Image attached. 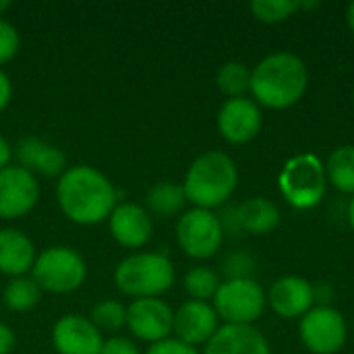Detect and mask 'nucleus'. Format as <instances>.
Segmentation results:
<instances>
[{
    "label": "nucleus",
    "mask_w": 354,
    "mask_h": 354,
    "mask_svg": "<svg viewBox=\"0 0 354 354\" xmlns=\"http://www.w3.org/2000/svg\"><path fill=\"white\" fill-rule=\"evenodd\" d=\"M12 81H10V77L0 68V112H4L6 108H8V104H10V100H12Z\"/></svg>",
    "instance_id": "473e14b6"
},
{
    "label": "nucleus",
    "mask_w": 354,
    "mask_h": 354,
    "mask_svg": "<svg viewBox=\"0 0 354 354\" xmlns=\"http://www.w3.org/2000/svg\"><path fill=\"white\" fill-rule=\"evenodd\" d=\"M239 185V170L234 160L224 151H205L189 166L183 191L187 203L199 209H214L224 205Z\"/></svg>",
    "instance_id": "7ed1b4c3"
},
{
    "label": "nucleus",
    "mask_w": 354,
    "mask_h": 354,
    "mask_svg": "<svg viewBox=\"0 0 354 354\" xmlns=\"http://www.w3.org/2000/svg\"><path fill=\"white\" fill-rule=\"evenodd\" d=\"M12 158H15V147L8 143L6 137L0 135V170L8 168L12 164Z\"/></svg>",
    "instance_id": "72a5a7b5"
},
{
    "label": "nucleus",
    "mask_w": 354,
    "mask_h": 354,
    "mask_svg": "<svg viewBox=\"0 0 354 354\" xmlns=\"http://www.w3.org/2000/svg\"><path fill=\"white\" fill-rule=\"evenodd\" d=\"M176 282L172 259L160 251H135L114 270L116 288L135 299H160Z\"/></svg>",
    "instance_id": "20e7f679"
},
{
    "label": "nucleus",
    "mask_w": 354,
    "mask_h": 354,
    "mask_svg": "<svg viewBox=\"0 0 354 354\" xmlns=\"http://www.w3.org/2000/svg\"><path fill=\"white\" fill-rule=\"evenodd\" d=\"M222 270L228 276L226 280H243V278H251L255 270V261L247 253H232L226 257Z\"/></svg>",
    "instance_id": "c85d7f7f"
},
{
    "label": "nucleus",
    "mask_w": 354,
    "mask_h": 354,
    "mask_svg": "<svg viewBox=\"0 0 354 354\" xmlns=\"http://www.w3.org/2000/svg\"><path fill=\"white\" fill-rule=\"evenodd\" d=\"M91 324L104 334H114L118 330H122L127 326V307L120 301L114 299H106L93 305L91 313H89Z\"/></svg>",
    "instance_id": "a878e982"
},
{
    "label": "nucleus",
    "mask_w": 354,
    "mask_h": 354,
    "mask_svg": "<svg viewBox=\"0 0 354 354\" xmlns=\"http://www.w3.org/2000/svg\"><path fill=\"white\" fill-rule=\"evenodd\" d=\"M309 87V71L303 58L290 52L266 56L251 71V95L257 106L286 110L299 104Z\"/></svg>",
    "instance_id": "f03ea898"
},
{
    "label": "nucleus",
    "mask_w": 354,
    "mask_h": 354,
    "mask_svg": "<svg viewBox=\"0 0 354 354\" xmlns=\"http://www.w3.org/2000/svg\"><path fill=\"white\" fill-rule=\"evenodd\" d=\"M174 311L164 299H135L127 305V330L139 342L156 344L172 336Z\"/></svg>",
    "instance_id": "9b49d317"
},
{
    "label": "nucleus",
    "mask_w": 354,
    "mask_h": 354,
    "mask_svg": "<svg viewBox=\"0 0 354 354\" xmlns=\"http://www.w3.org/2000/svg\"><path fill=\"white\" fill-rule=\"evenodd\" d=\"M249 8L257 21L274 25L297 15L301 10V0H253Z\"/></svg>",
    "instance_id": "bb28decb"
},
{
    "label": "nucleus",
    "mask_w": 354,
    "mask_h": 354,
    "mask_svg": "<svg viewBox=\"0 0 354 354\" xmlns=\"http://www.w3.org/2000/svg\"><path fill=\"white\" fill-rule=\"evenodd\" d=\"M353 100H354V89H353Z\"/></svg>",
    "instance_id": "4c0bfd02"
},
{
    "label": "nucleus",
    "mask_w": 354,
    "mask_h": 354,
    "mask_svg": "<svg viewBox=\"0 0 354 354\" xmlns=\"http://www.w3.org/2000/svg\"><path fill=\"white\" fill-rule=\"evenodd\" d=\"M100 354H141L137 342L127 336H110L104 340Z\"/></svg>",
    "instance_id": "7c9ffc66"
},
{
    "label": "nucleus",
    "mask_w": 354,
    "mask_h": 354,
    "mask_svg": "<svg viewBox=\"0 0 354 354\" xmlns=\"http://www.w3.org/2000/svg\"><path fill=\"white\" fill-rule=\"evenodd\" d=\"M41 189L37 176L19 164H10L0 170V220L12 222L29 216L37 201Z\"/></svg>",
    "instance_id": "9d476101"
},
{
    "label": "nucleus",
    "mask_w": 354,
    "mask_h": 354,
    "mask_svg": "<svg viewBox=\"0 0 354 354\" xmlns=\"http://www.w3.org/2000/svg\"><path fill=\"white\" fill-rule=\"evenodd\" d=\"M10 6H12V4H10V0H0V17H2Z\"/></svg>",
    "instance_id": "e433bc0d"
},
{
    "label": "nucleus",
    "mask_w": 354,
    "mask_h": 354,
    "mask_svg": "<svg viewBox=\"0 0 354 354\" xmlns=\"http://www.w3.org/2000/svg\"><path fill=\"white\" fill-rule=\"evenodd\" d=\"M346 21H348V27H351V31L354 33V0L348 4V8H346Z\"/></svg>",
    "instance_id": "f704fd0d"
},
{
    "label": "nucleus",
    "mask_w": 354,
    "mask_h": 354,
    "mask_svg": "<svg viewBox=\"0 0 354 354\" xmlns=\"http://www.w3.org/2000/svg\"><path fill=\"white\" fill-rule=\"evenodd\" d=\"M15 158L21 168L46 178H58L68 168L64 151L39 137H23L15 147Z\"/></svg>",
    "instance_id": "f3484780"
},
{
    "label": "nucleus",
    "mask_w": 354,
    "mask_h": 354,
    "mask_svg": "<svg viewBox=\"0 0 354 354\" xmlns=\"http://www.w3.org/2000/svg\"><path fill=\"white\" fill-rule=\"evenodd\" d=\"M218 322H220V317L209 303L189 299L174 311L172 334H174V338L183 340L185 344H189L193 348L205 346L218 332V328H220Z\"/></svg>",
    "instance_id": "2eb2a0df"
},
{
    "label": "nucleus",
    "mask_w": 354,
    "mask_h": 354,
    "mask_svg": "<svg viewBox=\"0 0 354 354\" xmlns=\"http://www.w3.org/2000/svg\"><path fill=\"white\" fill-rule=\"evenodd\" d=\"M218 133L232 145H245L253 141L263 124L261 108L249 97H232L222 104L216 116Z\"/></svg>",
    "instance_id": "f8f14e48"
},
{
    "label": "nucleus",
    "mask_w": 354,
    "mask_h": 354,
    "mask_svg": "<svg viewBox=\"0 0 354 354\" xmlns=\"http://www.w3.org/2000/svg\"><path fill=\"white\" fill-rule=\"evenodd\" d=\"M185 205H187V197H185L183 185H176L172 180H160L145 191L143 207L149 212L151 218L153 216L156 218H174V216L183 214Z\"/></svg>",
    "instance_id": "412c9836"
},
{
    "label": "nucleus",
    "mask_w": 354,
    "mask_h": 354,
    "mask_svg": "<svg viewBox=\"0 0 354 354\" xmlns=\"http://www.w3.org/2000/svg\"><path fill=\"white\" fill-rule=\"evenodd\" d=\"M224 234L220 216L209 209L191 207L176 220V243L187 257L197 261L214 257L224 243Z\"/></svg>",
    "instance_id": "0eeeda50"
},
{
    "label": "nucleus",
    "mask_w": 354,
    "mask_h": 354,
    "mask_svg": "<svg viewBox=\"0 0 354 354\" xmlns=\"http://www.w3.org/2000/svg\"><path fill=\"white\" fill-rule=\"evenodd\" d=\"M31 278L41 292L68 295L79 290L87 280V263L83 255L66 245H54L37 253Z\"/></svg>",
    "instance_id": "39448f33"
},
{
    "label": "nucleus",
    "mask_w": 354,
    "mask_h": 354,
    "mask_svg": "<svg viewBox=\"0 0 354 354\" xmlns=\"http://www.w3.org/2000/svg\"><path fill=\"white\" fill-rule=\"evenodd\" d=\"M268 303L276 315L282 319L303 317L313 309L315 288L301 276H282L274 282L268 295Z\"/></svg>",
    "instance_id": "dca6fc26"
},
{
    "label": "nucleus",
    "mask_w": 354,
    "mask_h": 354,
    "mask_svg": "<svg viewBox=\"0 0 354 354\" xmlns=\"http://www.w3.org/2000/svg\"><path fill=\"white\" fill-rule=\"evenodd\" d=\"M104 340L91 319L79 313L58 317L52 328V346L58 354H100Z\"/></svg>",
    "instance_id": "4468645a"
},
{
    "label": "nucleus",
    "mask_w": 354,
    "mask_h": 354,
    "mask_svg": "<svg viewBox=\"0 0 354 354\" xmlns=\"http://www.w3.org/2000/svg\"><path fill=\"white\" fill-rule=\"evenodd\" d=\"M35 243L19 228H0V274L8 278L27 276L35 263Z\"/></svg>",
    "instance_id": "6ab92c4d"
},
{
    "label": "nucleus",
    "mask_w": 354,
    "mask_h": 354,
    "mask_svg": "<svg viewBox=\"0 0 354 354\" xmlns=\"http://www.w3.org/2000/svg\"><path fill=\"white\" fill-rule=\"evenodd\" d=\"M326 178L334 189L354 195V145H342L328 156Z\"/></svg>",
    "instance_id": "5701e85b"
},
{
    "label": "nucleus",
    "mask_w": 354,
    "mask_h": 354,
    "mask_svg": "<svg viewBox=\"0 0 354 354\" xmlns=\"http://www.w3.org/2000/svg\"><path fill=\"white\" fill-rule=\"evenodd\" d=\"M301 342L313 354H336L346 342V322L332 307H315L301 317Z\"/></svg>",
    "instance_id": "1a4fd4ad"
},
{
    "label": "nucleus",
    "mask_w": 354,
    "mask_h": 354,
    "mask_svg": "<svg viewBox=\"0 0 354 354\" xmlns=\"http://www.w3.org/2000/svg\"><path fill=\"white\" fill-rule=\"evenodd\" d=\"M145 354H199L197 348L185 344L183 340L170 336L166 340H160L156 344H149V348L145 351Z\"/></svg>",
    "instance_id": "c756f323"
},
{
    "label": "nucleus",
    "mask_w": 354,
    "mask_h": 354,
    "mask_svg": "<svg viewBox=\"0 0 354 354\" xmlns=\"http://www.w3.org/2000/svg\"><path fill=\"white\" fill-rule=\"evenodd\" d=\"M19 48H21L19 29L10 21L0 17V68L17 56Z\"/></svg>",
    "instance_id": "cd10ccee"
},
{
    "label": "nucleus",
    "mask_w": 354,
    "mask_h": 354,
    "mask_svg": "<svg viewBox=\"0 0 354 354\" xmlns=\"http://www.w3.org/2000/svg\"><path fill=\"white\" fill-rule=\"evenodd\" d=\"M108 232L122 249H143L153 234V218L141 203L118 201L108 218Z\"/></svg>",
    "instance_id": "ddd939ff"
},
{
    "label": "nucleus",
    "mask_w": 354,
    "mask_h": 354,
    "mask_svg": "<svg viewBox=\"0 0 354 354\" xmlns=\"http://www.w3.org/2000/svg\"><path fill=\"white\" fill-rule=\"evenodd\" d=\"M268 297L253 278L224 280L214 297L212 307L228 326H253L266 309Z\"/></svg>",
    "instance_id": "6e6552de"
},
{
    "label": "nucleus",
    "mask_w": 354,
    "mask_h": 354,
    "mask_svg": "<svg viewBox=\"0 0 354 354\" xmlns=\"http://www.w3.org/2000/svg\"><path fill=\"white\" fill-rule=\"evenodd\" d=\"M348 222H351V228L354 230V197L351 199V203H348Z\"/></svg>",
    "instance_id": "c9c22d12"
},
{
    "label": "nucleus",
    "mask_w": 354,
    "mask_h": 354,
    "mask_svg": "<svg viewBox=\"0 0 354 354\" xmlns=\"http://www.w3.org/2000/svg\"><path fill=\"white\" fill-rule=\"evenodd\" d=\"M56 203L77 226H97L108 222L118 205L114 183L89 164L68 166L56 180Z\"/></svg>",
    "instance_id": "f257e3e1"
},
{
    "label": "nucleus",
    "mask_w": 354,
    "mask_h": 354,
    "mask_svg": "<svg viewBox=\"0 0 354 354\" xmlns=\"http://www.w3.org/2000/svg\"><path fill=\"white\" fill-rule=\"evenodd\" d=\"M278 187L282 197L297 209H311L319 205L326 195L328 178L324 162L313 153H301L290 158L280 176Z\"/></svg>",
    "instance_id": "423d86ee"
},
{
    "label": "nucleus",
    "mask_w": 354,
    "mask_h": 354,
    "mask_svg": "<svg viewBox=\"0 0 354 354\" xmlns=\"http://www.w3.org/2000/svg\"><path fill=\"white\" fill-rule=\"evenodd\" d=\"M220 284H222L220 276L207 266H197V268L189 270L183 280L185 292L191 297V301H203V303L214 301Z\"/></svg>",
    "instance_id": "393cba45"
},
{
    "label": "nucleus",
    "mask_w": 354,
    "mask_h": 354,
    "mask_svg": "<svg viewBox=\"0 0 354 354\" xmlns=\"http://www.w3.org/2000/svg\"><path fill=\"white\" fill-rule=\"evenodd\" d=\"M17 346V336L8 324L0 322V354H10Z\"/></svg>",
    "instance_id": "2f4dec72"
},
{
    "label": "nucleus",
    "mask_w": 354,
    "mask_h": 354,
    "mask_svg": "<svg viewBox=\"0 0 354 354\" xmlns=\"http://www.w3.org/2000/svg\"><path fill=\"white\" fill-rule=\"evenodd\" d=\"M236 230L249 234H268L280 224V209L266 197H251L236 209H230Z\"/></svg>",
    "instance_id": "aec40b11"
},
{
    "label": "nucleus",
    "mask_w": 354,
    "mask_h": 354,
    "mask_svg": "<svg viewBox=\"0 0 354 354\" xmlns=\"http://www.w3.org/2000/svg\"><path fill=\"white\" fill-rule=\"evenodd\" d=\"M203 354H272L266 336L253 326H220Z\"/></svg>",
    "instance_id": "a211bd4d"
},
{
    "label": "nucleus",
    "mask_w": 354,
    "mask_h": 354,
    "mask_svg": "<svg viewBox=\"0 0 354 354\" xmlns=\"http://www.w3.org/2000/svg\"><path fill=\"white\" fill-rule=\"evenodd\" d=\"M216 85L224 95H228V100L245 97L251 87V71L239 60L224 62L216 73Z\"/></svg>",
    "instance_id": "b1692460"
},
{
    "label": "nucleus",
    "mask_w": 354,
    "mask_h": 354,
    "mask_svg": "<svg viewBox=\"0 0 354 354\" xmlns=\"http://www.w3.org/2000/svg\"><path fill=\"white\" fill-rule=\"evenodd\" d=\"M41 299L39 286L33 282L31 276H19L10 278L8 284L2 290V303L12 313H27L33 307H37Z\"/></svg>",
    "instance_id": "4be33fe9"
}]
</instances>
